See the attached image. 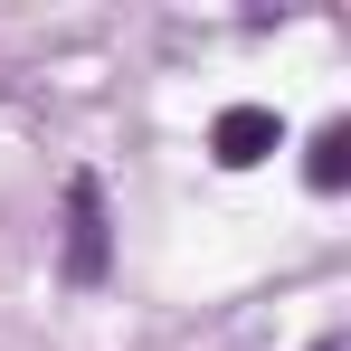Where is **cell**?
Instances as JSON below:
<instances>
[{
  "mask_svg": "<svg viewBox=\"0 0 351 351\" xmlns=\"http://www.w3.org/2000/svg\"><path fill=\"white\" fill-rule=\"evenodd\" d=\"M323 351H342V342H323Z\"/></svg>",
  "mask_w": 351,
  "mask_h": 351,
  "instance_id": "277c9868",
  "label": "cell"
},
{
  "mask_svg": "<svg viewBox=\"0 0 351 351\" xmlns=\"http://www.w3.org/2000/svg\"><path fill=\"white\" fill-rule=\"evenodd\" d=\"M304 180H313V190H342V180H351V123H323V133H313Z\"/></svg>",
  "mask_w": 351,
  "mask_h": 351,
  "instance_id": "3957f363",
  "label": "cell"
},
{
  "mask_svg": "<svg viewBox=\"0 0 351 351\" xmlns=\"http://www.w3.org/2000/svg\"><path fill=\"white\" fill-rule=\"evenodd\" d=\"M66 276L76 285L105 276V199H95V180H66Z\"/></svg>",
  "mask_w": 351,
  "mask_h": 351,
  "instance_id": "6da1fadb",
  "label": "cell"
},
{
  "mask_svg": "<svg viewBox=\"0 0 351 351\" xmlns=\"http://www.w3.org/2000/svg\"><path fill=\"white\" fill-rule=\"evenodd\" d=\"M276 143H285V123L266 114V105H228V114H219V133H209V152H219L228 171H256Z\"/></svg>",
  "mask_w": 351,
  "mask_h": 351,
  "instance_id": "7a4b0ae2",
  "label": "cell"
}]
</instances>
